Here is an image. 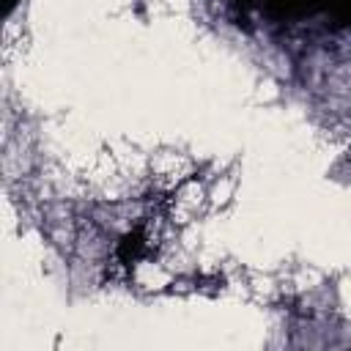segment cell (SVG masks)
<instances>
[{
    "mask_svg": "<svg viewBox=\"0 0 351 351\" xmlns=\"http://www.w3.org/2000/svg\"><path fill=\"white\" fill-rule=\"evenodd\" d=\"M8 3H14V0H8Z\"/></svg>",
    "mask_w": 351,
    "mask_h": 351,
    "instance_id": "obj_1",
    "label": "cell"
}]
</instances>
